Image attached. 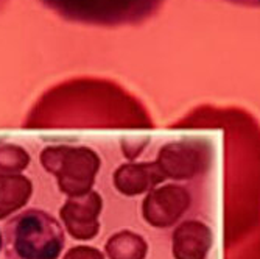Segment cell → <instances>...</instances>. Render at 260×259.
<instances>
[{"label":"cell","mask_w":260,"mask_h":259,"mask_svg":"<svg viewBox=\"0 0 260 259\" xmlns=\"http://www.w3.org/2000/svg\"><path fill=\"white\" fill-rule=\"evenodd\" d=\"M210 161V150L201 140H181L165 146L159 155V166L169 177L188 180L204 172Z\"/></svg>","instance_id":"obj_3"},{"label":"cell","mask_w":260,"mask_h":259,"mask_svg":"<svg viewBox=\"0 0 260 259\" xmlns=\"http://www.w3.org/2000/svg\"><path fill=\"white\" fill-rule=\"evenodd\" d=\"M61 14L77 20L105 23H134L151 16L164 0H44Z\"/></svg>","instance_id":"obj_2"},{"label":"cell","mask_w":260,"mask_h":259,"mask_svg":"<svg viewBox=\"0 0 260 259\" xmlns=\"http://www.w3.org/2000/svg\"><path fill=\"white\" fill-rule=\"evenodd\" d=\"M190 206V194L179 186H165L147 200V219L157 226L175 223Z\"/></svg>","instance_id":"obj_4"},{"label":"cell","mask_w":260,"mask_h":259,"mask_svg":"<svg viewBox=\"0 0 260 259\" xmlns=\"http://www.w3.org/2000/svg\"><path fill=\"white\" fill-rule=\"evenodd\" d=\"M214 244L210 228L198 220L182 223L173 236V256L176 259H207Z\"/></svg>","instance_id":"obj_5"},{"label":"cell","mask_w":260,"mask_h":259,"mask_svg":"<svg viewBox=\"0 0 260 259\" xmlns=\"http://www.w3.org/2000/svg\"><path fill=\"white\" fill-rule=\"evenodd\" d=\"M228 2L246 5V7H260V0H228Z\"/></svg>","instance_id":"obj_6"},{"label":"cell","mask_w":260,"mask_h":259,"mask_svg":"<svg viewBox=\"0 0 260 259\" xmlns=\"http://www.w3.org/2000/svg\"><path fill=\"white\" fill-rule=\"evenodd\" d=\"M62 241L59 225L41 211H28L17 216L5 231L10 259H56Z\"/></svg>","instance_id":"obj_1"}]
</instances>
